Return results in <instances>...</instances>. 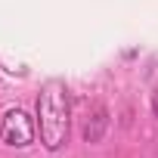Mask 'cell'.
Here are the masks:
<instances>
[{"label":"cell","instance_id":"1","mask_svg":"<svg viewBox=\"0 0 158 158\" xmlns=\"http://www.w3.org/2000/svg\"><path fill=\"white\" fill-rule=\"evenodd\" d=\"M68 124H71V106H68V90L62 81L44 84L37 96V133L47 152H59L68 139Z\"/></svg>","mask_w":158,"mask_h":158},{"label":"cell","instance_id":"2","mask_svg":"<svg viewBox=\"0 0 158 158\" xmlns=\"http://www.w3.org/2000/svg\"><path fill=\"white\" fill-rule=\"evenodd\" d=\"M37 136V121H31V115L25 109H6L3 121H0V139L13 149H28Z\"/></svg>","mask_w":158,"mask_h":158},{"label":"cell","instance_id":"3","mask_svg":"<svg viewBox=\"0 0 158 158\" xmlns=\"http://www.w3.org/2000/svg\"><path fill=\"white\" fill-rule=\"evenodd\" d=\"M106 124H109V118H106V112L99 109V112L93 115V124L87 121V127H84V139H87V143H99V139H102V130H106Z\"/></svg>","mask_w":158,"mask_h":158},{"label":"cell","instance_id":"4","mask_svg":"<svg viewBox=\"0 0 158 158\" xmlns=\"http://www.w3.org/2000/svg\"><path fill=\"white\" fill-rule=\"evenodd\" d=\"M152 112H155V118H158V90L152 93Z\"/></svg>","mask_w":158,"mask_h":158}]
</instances>
